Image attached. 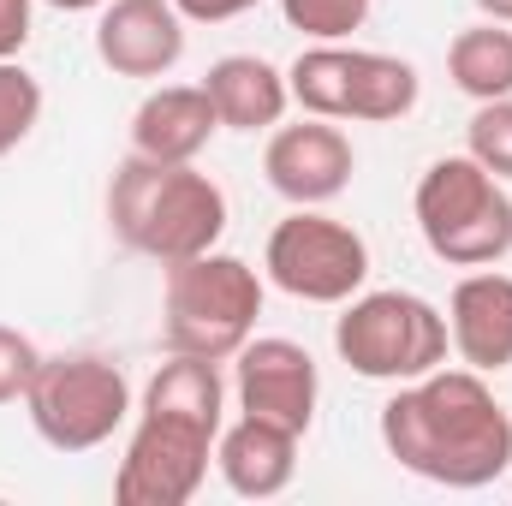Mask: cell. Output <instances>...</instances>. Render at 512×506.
Masks as SVG:
<instances>
[{
  "label": "cell",
  "instance_id": "6da1fadb",
  "mask_svg": "<svg viewBox=\"0 0 512 506\" xmlns=\"http://www.w3.org/2000/svg\"><path fill=\"white\" fill-rule=\"evenodd\" d=\"M382 447L435 489H489L512 471V417L483 370H429L382 405Z\"/></svg>",
  "mask_w": 512,
  "mask_h": 506
},
{
  "label": "cell",
  "instance_id": "7a4b0ae2",
  "mask_svg": "<svg viewBox=\"0 0 512 506\" xmlns=\"http://www.w3.org/2000/svg\"><path fill=\"white\" fill-rule=\"evenodd\" d=\"M108 227L126 251L161 268L203 256L227 233V191L197 161H149L131 149L108 185Z\"/></svg>",
  "mask_w": 512,
  "mask_h": 506
},
{
  "label": "cell",
  "instance_id": "3957f363",
  "mask_svg": "<svg viewBox=\"0 0 512 506\" xmlns=\"http://www.w3.org/2000/svg\"><path fill=\"white\" fill-rule=\"evenodd\" d=\"M262 316V274L245 256H185L161 286V346L209 364H233Z\"/></svg>",
  "mask_w": 512,
  "mask_h": 506
},
{
  "label": "cell",
  "instance_id": "277c9868",
  "mask_svg": "<svg viewBox=\"0 0 512 506\" xmlns=\"http://www.w3.org/2000/svg\"><path fill=\"white\" fill-rule=\"evenodd\" d=\"M423 245L447 268H495L512 251V197L507 185L471 161V155H441L423 167L417 197H411Z\"/></svg>",
  "mask_w": 512,
  "mask_h": 506
},
{
  "label": "cell",
  "instance_id": "5b68a950",
  "mask_svg": "<svg viewBox=\"0 0 512 506\" xmlns=\"http://www.w3.org/2000/svg\"><path fill=\"white\" fill-rule=\"evenodd\" d=\"M334 352L352 376L399 387V381L441 370L447 352H453V334H447V316L429 298L387 286V292L346 298V310L334 322Z\"/></svg>",
  "mask_w": 512,
  "mask_h": 506
},
{
  "label": "cell",
  "instance_id": "8992f818",
  "mask_svg": "<svg viewBox=\"0 0 512 506\" xmlns=\"http://www.w3.org/2000/svg\"><path fill=\"white\" fill-rule=\"evenodd\" d=\"M286 90L316 120H364V126L405 120L423 96L411 60L376 54V48H346V42H310L286 66Z\"/></svg>",
  "mask_w": 512,
  "mask_h": 506
},
{
  "label": "cell",
  "instance_id": "52a82bcc",
  "mask_svg": "<svg viewBox=\"0 0 512 506\" xmlns=\"http://www.w3.org/2000/svg\"><path fill=\"white\" fill-rule=\"evenodd\" d=\"M24 411L54 453H90L131 417V381L102 352H54L30 381Z\"/></svg>",
  "mask_w": 512,
  "mask_h": 506
},
{
  "label": "cell",
  "instance_id": "ba28073f",
  "mask_svg": "<svg viewBox=\"0 0 512 506\" xmlns=\"http://www.w3.org/2000/svg\"><path fill=\"white\" fill-rule=\"evenodd\" d=\"M262 268L298 304H346L370 280V245H364L358 227H346L322 209H292L268 233Z\"/></svg>",
  "mask_w": 512,
  "mask_h": 506
},
{
  "label": "cell",
  "instance_id": "9c48e42d",
  "mask_svg": "<svg viewBox=\"0 0 512 506\" xmlns=\"http://www.w3.org/2000/svg\"><path fill=\"white\" fill-rule=\"evenodd\" d=\"M221 429L173 417V411H137V429L126 441L120 477H114V501L120 506H185L215 459Z\"/></svg>",
  "mask_w": 512,
  "mask_h": 506
},
{
  "label": "cell",
  "instance_id": "30bf717a",
  "mask_svg": "<svg viewBox=\"0 0 512 506\" xmlns=\"http://www.w3.org/2000/svg\"><path fill=\"white\" fill-rule=\"evenodd\" d=\"M262 173L268 185L292 203V209H322L334 203L352 173H358V149L340 131V120H316L304 114L298 126H274L268 149H262Z\"/></svg>",
  "mask_w": 512,
  "mask_h": 506
},
{
  "label": "cell",
  "instance_id": "8fae6325",
  "mask_svg": "<svg viewBox=\"0 0 512 506\" xmlns=\"http://www.w3.org/2000/svg\"><path fill=\"white\" fill-rule=\"evenodd\" d=\"M239 364V411L262 417V423H280L292 435H310L316 423V399H322V376H316V358L298 346V340H280V334H262L245 340V352L233 358Z\"/></svg>",
  "mask_w": 512,
  "mask_h": 506
},
{
  "label": "cell",
  "instance_id": "7c38bea8",
  "mask_svg": "<svg viewBox=\"0 0 512 506\" xmlns=\"http://www.w3.org/2000/svg\"><path fill=\"white\" fill-rule=\"evenodd\" d=\"M96 54L120 78H167L185 60V18L173 0H108L96 18Z\"/></svg>",
  "mask_w": 512,
  "mask_h": 506
},
{
  "label": "cell",
  "instance_id": "4fadbf2b",
  "mask_svg": "<svg viewBox=\"0 0 512 506\" xmlns=\"http://www.w3.org/2000/svg\"><path fill=\"white\" fill-rule=\"evenodd\" d=\"M447 334L465 370L501 376L512 364V274L477 268L447 298Z\"/></svg>",
  "mask_w": 512,
  "mask_h": 506
},
{
  "label": "cell",
  "instance_id": "5bb4252c",
  "mask_svg": "<svg viewBox=\"0 0 512 506\" xmlns=\"http://www.w3.org/2000/svg\"><path fill=\"white\" fill-rule=\"evenodd\" d=\"M215 102L203 84H161L131 114V149L149 161H197L215 143Z\"/></svg>",
  "mask_w": 512,
  "mask_h": 506
},
{
  "label": "cell",
  "instance_id": "9a60e30c",
  "mask_svg": "<svg viewBox=\"0 0 512 506\" xmlns=\"http://www.w3.org/2000/svg\"><path fill=\"white\" fill-rule=\"evenodd\" d=\"M298 441H304V435H292V429H280V423L239 417L233 429H221L215 465H221V477H227L233 495H245V501H274V495H286L292 477H298Z\"/></svg>",
  "mask_w": 512,
  "mask_h": 506
},
{
  "label": "cell",
  "instance_id": "2e32d148",
  "mask_svg": "<svg viewBox=\"0 0 512 506\" xmlns=\"http://www.w3.org/2000/svg\"><path fill=\"white\" fill-rule=\"evenodd\" d=\"M203 90L215 102V120L221 131H274L292 108V90H286V72L268 66L262 54H227L203 72Z\"/></svg>",
  "mask_w": 512,
  "mask_h": 506
},
{
  "label": "cell",
  "instance_id": "e0dca14e",
  "mask_svg": "<svg viewBox=\"0 0 512 506\" xmlns=\"http://www.w3.org/2000/svg\"><path fill=\"white\" fill-rule=\"evenodd\" d=\"M447 78L471 102H507L512 96V30L483 18L447 42Z\"/></svg>",
  "mask_w": 512,
  "mask_h": 506
},
{
  "label": "cell",
  "instance_id": "ac0fdd59",
  "mask_svg": "<svg viewBox=\"0 0 512 506\" xmlns=\"http://www.w3.org/2000/svg\"><path fill=\"white\" fill-rule=\"evenodd\" d=\"M143 411H173V417H191V423L221 429V411H227L221 364L167 352V364H161V370L149 376V387H143Z\"/></svg>",
  "mask_w": 512,
  "mask_h": 506
},
{
  "label": "cell",
  "instance_id": "d6986e66",
  "mask_svg": "<svg viewBox=\"0 0 512 506\" xmlns=\"http://www.w3.org/2000/svg\"><path fill=\"white\" fill-rule=\"evenodd\" d=\"M42 120V84L36 72H24L18 60H0V161L36 131Z\"/></svg>",
  "mask_w": 512,
  "mask_h": 506
},
{
  "label": "cell",
  "instance_id": "ffe728a7",
  "mask_svg": "<svg viewBox=\"0 0 512 506\" xmlns=\"http://www.w3.org/2000/svg\"><path fill=\"white\" fill-rule=\"evenodd\" d=\"M370 6L376 0H280V18L310 42H346L352 30H364Z\"/></svg>",
  "mask_w": 512,
  "mask_h": 506
},
{
  "label": "cell",
  "instance_id": "44dd1931",
  "mask_svg": "<svg viewBox=\"0 0 512 506\" xmlns=\"http://www.w3.org/2000/svg\"><path fill=\"white\" fill-rule=\"evenodd\" d=\"M465 155L483 161L495 179H512V96L507 102H477L465 126Z\"/></svg>",
  "mask_w": 512,
  "mask_h": 506
},
{
  "label": "cell",
  "instance_id": "7402d4cb",
  "mask_svg": "<svg viewBox=\"0 0 512 506\" xmlns=\"http://www.w3.org/2000/svg\"><path fill=\"white\" fill-rule=\"evenodd\" d=\"M36 370H42V352H36V340L0 322V405H24V393H30Z\"/></svg>",
  "mask_w": 512,
  "mask_h": 506
},
{
  "label": "cell",
  "instance_id": "603a6c76",
  "mask_svg": "<svg viewBox=\"0 0 512 506\" xmlns=\"http://www.w3.org/2000/svg\"><path fill=\"white\" fill-rule=\"evenodd\" d=\"M30 42V0H0V60H18Z\"/></svg>",
  "mask_w": 512,
  "mask_h": 506
},
{
  "label": "cell",
  "instance_id": "cb8c5ba5",
  "mask_svg": "<svg viewBox=\"0 0 512 506\" xmlns=\"http://www.w3.org/2000/svg\"><path fill=\"white\" fill-rule=\"evenodd\" d=\"M173 6H179L185 24H227V18H245L262 0H173Z\"/></svg>",
  "mask_w": 512,
  "mask_h": 506
},
{
  "label": "cell",
  "instance_id": "d4e9b609",
  "mask_svg": "<svg viewBox=\"0 0 512 506\" xmlns=\"http://www.w3.org/2000/svg\"><path fill=\"white\" fill-rule=\"evenodd\" d=\"M477 12L495 18V24H512V0H477Z\"/></svg>",
  "mask_w": 512,
  "mask_h": 506
},
{
  "label": "cell",
  "instance_id": "484cf974",
  "mask_svg": "<svg viewBox=\"0 0 512 506\" xmlns=\"http://www.w3.org/2000/svg\"><path fill=\"white\" fill-rule=\"evenodd\" d=\"M48 6H60V12H102L108 0H48Z\"/></svg>",
  "mask_w": 512,
  "mask_h": 506
}]
</instances>
